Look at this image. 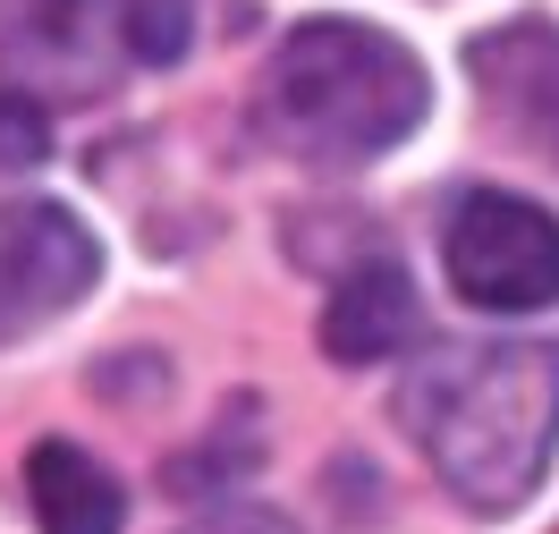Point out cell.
Instances as JSON below:
<instances>
[{
  "mask_svg": "<svg viewBox=\"0 0 559 534\" xmlns=\"http://www.w3.org/2000/svg\"><path fill=\"white\" fill-rule=\"evenodd\" d=\"M187 534H297L280 509H246V500H229V509H204Z\"/></svg>",
  "mask_w": 559,
  "mask_h": 534,
  "instance_id": "obj_11",
  "label": "cell"
},
{
  "mask_svg": "<svg viewBox=\"0 0 559 534\" xmlns=\"http://www.w3.org/2000/svg\"><path fill=\"white\" fill-rule=\"evenodd\" d=\"M466 69L484 85V103L518 128L534 153L559 162V26L551 17H509L466 43Z\"/></svg>",
  "mask_w": 559,
  "mask_h": 534,
  "instance_id": "obj_6",
  "label": "cell"
},
{
  "mask_svg": "<svg viewBox=\"0 0 559 534\" xmlns=\"http://www.w3.org/2000/svg\"><path fill=\"white\" fill-rule=\"evenodd\" d=\"M103 281L94 229L51 195H0V340H26L60 322Z\"/></svg>",
  "mask_w": 559,
  "mask_h": 534,
  "instance_id": "obj_5",
  "label": "cell"
},
{
  "mask_svg": "<svg viewBox=\"0 0 559 534\" xmlns=\"http://www.w3.org/2000/svg\"><path fill=\"white\" fill-rule=\"evenodd\" d=\"M43 153H51V103L0 85V170H35Z\"/></svg>",
  "mask_w": 559,
  "mask_h": 534,
  "instance_id": "obj_10",
  "label": "cell"
},
{
  "mask_svg": "<svg viewBox=\"0 0 559 534\" xmlns=\"http://www.w3.org/2000/svg\"><path fill=\"white\" fill-rule=\"evenodd\" d=\"M26 509H35L43 534H119L128 526V493L94 450L76 441H35L26 450Z\"/></svg>",
  "mask_w": 559,
  "mask_h": 534,
  "instance_id": "obj_8",
  "label": "cell"
},
{
  "mask_svg": "<svg viewBox=\"0 0 559 534\" xmlns=\"http://www.w3.org/2000/svg\"><path fill=\"white\" fill-rule=\"evenodd\" d=\"M128 51V0H0V85L35 103H94Z\"/></svg>",
  "mask_w": 559,
  "mask_h": 534,
  "instance_id": "obj_4",
  "label": "cell"
},
{
  "mask_svg": "<svg viewBox=\"0 0 559 534\" xmlns=\"http://www.w3.org/2000/svg\"><path fill=\"white\" fill-rule=\"evenodd\" d=\"M187 43H195L187 0H128V51H136L144 69H170V60H187Z\"/></svg>",
  "mask_w": 559,
  "mask_h": 534,
  "instance_id": "obj_9",
  "label": "cell"
},
{
  "mask_svg": "<svg viewBox=\"0 0 559 534\" xmlns=\"http://www.w3.org/2000/svg\"><path fill=\"white\" fill-rule=\"evenodd\" d=\"M407 340H416V281L390 254H365L322 306V348H331V365H382Z\"/></svg>",
  "mask_w": 559,
  "mask_h": 534,
  "instance_id": "obj_7",
  "label": "cell"
},
{
  "mask_svg": "<svg viewBox=\"0 0 559 534\" xmlns=\"http://www.w3.org/2000/svg\"><path fill=\"white\" fill-rule=\"evenodd\" d=\"M450 288L484 315H543L559 306V221L534 195L509 187H466L441 229Z\"/></svg>",
  "mask_w": 559,
  "mask_h": 534,
  "instance_id": "obj_3",
  "label": "cell"
},
{
  "mask_svg": "<svg viewBox=\"0 0 559 534\" xmlns=\"http://www.w3.org/2000/svg\"><path fill=\"white\" fill-rule=\"evenodd\" d=\"M399 425L475 518H509L559 450V340L432 348L399 382Z\"/></svg>",
  "mask_w": 559,
  "mask_h": 534,
  "instance_id": "obj_1",
  "label": "cell"
},
{
  "mask_svg": "<svg viewBox=\"0 0 559 534\" xmlns=\"http://www.w3.org/2000/svg\"><path fill=\"white\" fill-rule=\"evenodd\" d=\"M424 103H432L424 60L399 35L356 26V17H306L263 76V128L322 170L382 162L390 144L424 128Z\"/></svg>",
  "mask_w": 559,
  "mask_h": 534,
  "instance_id": "obj_2",
  "label": "cell"
}]
</instances>
